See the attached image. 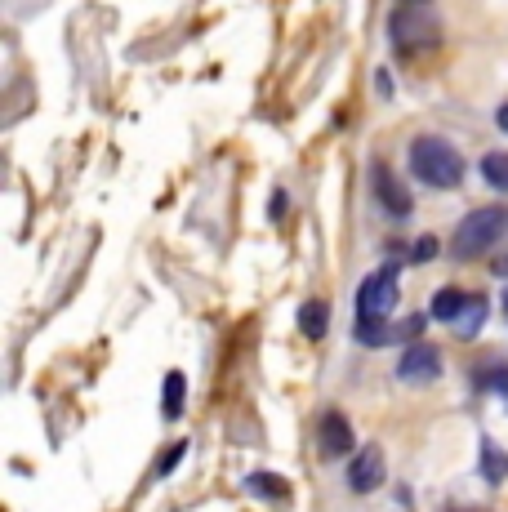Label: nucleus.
Returning <instances> with one entry per match:
<instances>
[{"instance_id": "23", "label": "nucleus", "mask_w": 508, "mask_h": 512, "mask_svg": "<svg viewBox=\"0 0 508 512\" xmlns=\"http://www.w3.org/2000/svg\"><path fill=\"white\" fill-rule=\"evenodd\" d=\"M495 272H500V277H508V250L500 254V263H495Z\"/></svg>"}, {"instance_id": "3", "label": "nucleus", "mask_w": 508, "mask_h": 512, "mask_svg": "<svg viewBox=\"0 0 508 512\" xmlns=\"http://www.w3.org/2000/svg\"><path fill=\"white\" fill-rule=\"evenodd\" d=\"M402 290H397V268H379L361 281L357 290V321H384L397 308Z\"/></svg>"}, {"instance_id": "19", "label": "nucleus", "mask_w": 508, "mask_h": 512, "mask_svg": "<svg viewBox=\"0 0 508 512\" xmlns=\"http://www.w3.org/2000/svg\"><path fill=\"white\" fill-rule=\"evenodd\" d=\"M433 254H437V241H433V236H424V241L415 245V259L424 263V259H433Z\"/></svg>"}, {"instance_id": "21", "label": "nucleus", "mask_w": 508, "mask_h": 512, "mask_svg": "<svg viewBox=\"0 0 508 512\" xmlns=\"http://www.w3.org/2000/svg\"><path fill=\"white\" fill-rule=\"evenodd\" d=\"M491 388H495V392H504V397H508V370H500V374H491Z\"/></svg>"}, {"instance_id": "12", "label": "nucleus", "mask_w": 508, "mask_h": 512, "mask_svg": "<svg viewBox=\"0 0 508 512\" xmlns=\"http://www.w3.org/2000/svg\"><path fill=\"white\" fill-rule=\"evenodd\" d=\"M246 486L254 490V495H263V499H290V481L277 477V472H250Z\"/></svg>"}, {"instance_id": "15", "label": "nucleus", "mask_w": 508, "mask_h": 512, "mask_svg": "<svg viewBox=\"0 0 508 512\" xmlns=\"http://www.w3.org/2000/svg\"><path fill=\"white\" fill-rule=\"evenodd\" d=\"M482 321H486V299H477V294H473V299H468V312H459L455 330L468 339V334H477V330H482Z\"/></svg>"}, {"instance_id": "8", "label": "nucleus", "mask_w": 508, "mask_h": 512, "mask_svg": "<svg viewBox=\"0 0 508 512\" xmlns=\"http://www.w3.org/2000/svg\"><path fill=\"white\" fill-rule=\"evenodd\" d=\"M370 187H375V196H379V205H384L393 219H406L410 214V192L402 187V179H397L388 165H370Z\"/></svg>"}, {"instance_id": "14", "label": "nucleus", "mask_w": 508, "mask_h": 512, "mask_svg": "<svg viewBox=\"0 0 508 512\" xmlns=\"http://www.w3.org/2000/svg\"><path fill=\"white\" fill-rule=\"evenodd\" d=\"M482 179L495 187V192H508V152H486L482 156Z\"/></svg>"}, {"instance_id": "9", "label": "nucleus", "mask_w": 508, "mask_h": 512, "mask_svg": "<svg viewBox=\"0 0 508 512\" xmlns=\"http://www.w3.org/2000/svg\"><path fill=\"white\" fill-rule=\"evenodd\" d=\"M183 401H188V374L170 370L165 374V383H161V419H179Z\"/></svg>"}, {"instance_id": "24", "label": "nucleus", "mask_w": 508, "mask_h": 512, "mask_svg": "<svg viewBox=\"0 0 508 512\" xmlns=\"http://www.w3.org/2000/svg\"><path fill=\"white\" fill-rule=\"evenodd\" d=\"M504 312H508V290H504Z\"/></svg>"}, {"instance_id": "10", "label": "nucleus", "mask_w": 508, "mask_h": 512, "mask_svg": "<svg viewBox=\"0 0 508 512\" xmlns=\"http://www.w3.org/2000/svg\"><path fill=\"white\" fill-rule=\"evenodd\" d=\"M299 330H304L308 339H321V334L330 330V303L326 299H308L304 308H299Z\"/></svg>"}, {"instance_id": "6", "label": "nucleus", "mask_w": 508, "mask_h": 512, "mask_svg": "<svg viewBox=\"0 0 508 512\" xmlns=\"http://www.w3.org/2000/svg\"><path fill=\"white\" fill-rule=\"evenodd\" d=\"M317 450L321 459H344L353 455V428H348V419L339 415V410H326L317 423Z\"/></svg>"}, {"instance_id": "7", "label": "nucleus", "mask_w": 508, "mask_h": 512, "mask_svg": "<svg viewBox=\"0 0 508 512\" xmlns=\"http://www.w3.org/2000/svg\"><path fill=\"white\" fill-rule=\"evenodd\" d=\"M348 486H353L357 495H370V490L384 486V450L361 446L353 455V464H348Z\"/></svg>"}, {"instance_id": "1", "label": "nucleus", "mask_w": 508, "mask_h": 512, "mask_svg": "<svg viewBox=\"0 0 508 512\" xmlns=\"http://www.w3.org/2000/svg\"><path fill=\"white\" fill-rule=\"evenodd\" d=\"M410 170L428 187H455L464 179V156L446 139H437V134H419V139L410 143Z\"/></svg>"}, {"instance_id": "13", "label": "nucleus", "mask_w": 508, "mask_h": 512, "mask_svg": "<svg viewBox=\"0 0 508 512\" xmlns=\"http://www.w3.org/2000/svg\"><path fill=\"white\" fill-rule=\"evenodd\" d=\"M482 477L491 481V486H500V481L508 477V455H504L500 446H495L491 437L482 441Z\"/></svg>"}, {"instance_id": "4", "label": "nucleus", "mask_w": 508, "mask_h": 512, "mask_svg": "<svg viewBox=\"0 0 508 512\" xmlns=\"http://www.w3.org/2000/svg\"><path fill=\"white\" fill-rule=\"evenodd\" d=\"M388 36H393L397 49H424L437 41V18L424 14V9H402V14H393V27H388Z\"/></svg>"}, {"instance_id": "17", "label": "nucleus", "mask_w": 508, "mask_h": 512, "mask_svg": "<svg viewBox=\"0 0 508 512\" xmlns=\"http://www.w3.org/2000/svg\"><path fill=\"white\" fill-rule=\"evenodd\" d=\"M183 455H188V441H174V446H165V455L156 459V477H170V472L183 464Z\"/></svg>"}, {"instance_id": "2", "label": "nucleus", "mask_w": 508, "mask_h": 512, "mask_svg": "<svg viewBox=\"0 0 508 512\" xmlns=\"http://www.w3.org/2000/svg\"><path fill=\"white\" fill-rule=\"evenodd\" d=\"M504 232H508V210H504V205L473 210V214H464V223L455 228L451 254H455V259H482V254H491L495 245L504 241Z\"/></svg>"}, {"instance_id": "11", "label": "nucleus", "mask_w": 508, "mask_h": 512, "mask_svg": "<svg viewBox=\"0 0 508 512\" xmlns=\"http://www.w3.org/2000/svg\"><path fill=\"white\" fill-rule=\"evenodd\" d=\"M464 308H468L464 290H455V285H446V290H437V294H433V308H428V312H433L437 321H451V326H455V321H459V312H464Z\"/></svg>"}, {"instance_id": "16", "label": "nucleus", "mask_w": 508, "mask_h": 512, "mask_svg": "<svg viewBox=\"0 0 508 512\" xmlns=\"http://www.w3.org/2000/svg\"><path fill=\"white\" fill-rule=\"evenodd\" d=\"M357 343L361 348H384L388 343V321H357Z\"/></svg>"}, {"instance_id": "5", "label": "nucleus", "mask_w": 508, "mask_h": 512, "mask_svg": "<svg viewBox=\"0 0 508 512\" xmlns=\"http://www.w3.org/2000/svg\"><path fill=\"white\" fill-rule=\"evenodd\" d=\"M437 374H442V352H437L433 343H410L402 352V361H397V379L410 383V388H424Z\"/></svg>"}, {"instance_id": "18", "label": "nucleus", "mask_w": 508, "mask_h": 512, "mask_svg": "<svg viewBox=\"0 0 508 512\" xmlns=\"http://www.w3.org/2000/svg\"><path fill=\"white\" fill-rule=\"evenodd\" d=\"M290 210V196H286V187H277V192H272V205H268V214L272 219H281V214Z\"/></svg>"}, {"instance_id": "20", "label": "nucleus", "mask_w": 508, "mask_h": 512, "mask_svg": "<svg viewBox=\"0 0 508 512\" xmlns=\"http://www.w3.org/2000/svg\"><path fill=\"white\" fill-rule=\"evenodd\" d=\"M375 85H379V94H384V98H393V76H388V72H379Z\"/></svg>"}, {"instance_id": "22", "label": "nucleus", "mask_w": 508, "mask_h": 512, "mask_svg": "<svg viewBox=\"0 0 508 512\" xmlns=\"http://www.w3.org/2000/svg\"><path fill=\"white\" fill-rule=\"evenodd\" d=\"M495 125H500V130H504V134H508V103H504V107H500V112H495Z\"/></svg>"}]
</instances>
